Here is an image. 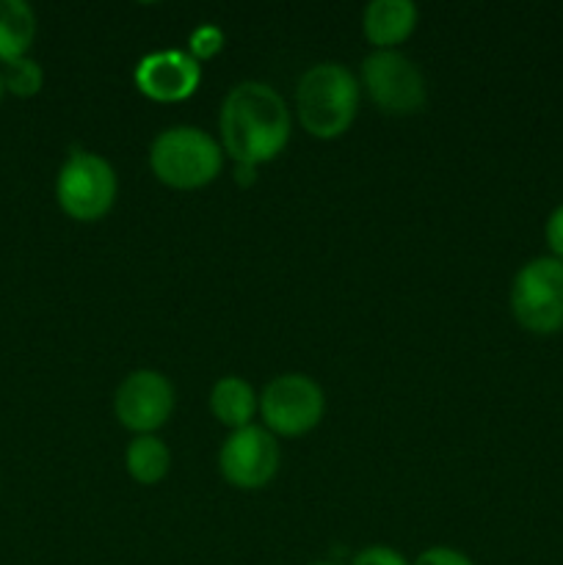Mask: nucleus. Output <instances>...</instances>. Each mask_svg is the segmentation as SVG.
<instances>
[{"label": "nucleus", "instance_id": "nucleus-22", "mask_svg": "<svg viewBox=\"0 0 563 565\" xmlns=\"http://www.w3.org/2000/svg\"><path fill=\"white\" fill-rule=\"evenodd\" d=\"M309 565H334V563H309Z\"/></svg>", "mask_w": 563, "mask_h": 565}, {"label": "nucleus", "instance_id": "nucleus-5", "mask_svg": "<svg viewBox=\"0 0 563 565\" xmlns=\"http://www.w3.org/2000/svg\"><path fill=\"white\" fill-rule=\"evenodd\" d=\"M116 182L114 166L86 149H72L55 177V199L61 210L77 221H97L114 207Z\"/></svg>", "mask_w": 563, "mask_h": 565}, {"label": "nucleus", "instance_id": "nucleus-4", "mask_svg": "<svg viewBox=\"0 0 563 565\" xmlns=\"http://www.w3.org/2000/svg\"><path fill=\"white\" fill-rule=\"evenodd\" d=\"M511 312L517 323L533 334L563 331V259L535 257L517 270Z\"/></svg>", "mask_w": 563, "mask_h": 565}, {"label": "nucleus", "instance_id": "nucleus-16", "mask_svg": "<svg viewBox=\"0 0 563 565\" xmlns=\"http://www.w3.org/2000/svg\"><path fill=\"white\" fill-rule=\"evenodd\" d=\"M221 42H224V33L215 25H202L191 33V53L193 58H210L213 53H219Z\"/></svg>", "mask_w": 563, "mask_h": 565}, {"label": "nucleus", "instance_id": "nucleus-20", "mask_svg": "<svg viewBox=\"0 0 563 565\" xmlns=\"http://www.w3.org/2000/svg\"><path fill=\"white\" fill-rule=\"evenodd\" d=\"M252 174H254V166H248V163H237V169H235V180H241V182H252Z\"/></svg>", "mask_w": 563, "mask_h": 565}, {"label": "nucleus", "instance_id": "nucleus-8", "mask_svg": "<svg viewBox=\"0 0 563 565\" xmlns=\"http://www.w3.org/2000/svg\"><path fill=\"white\" fill-rule=\"evenodd\" d=\"M219 463L221 475L237 489H263L279 469V445L268 428L246 425L226 436Z\"/></svg>", "mask_w": 563, "mask_h": 565}, {"label": "nucleus", "instance_id": "nucleus-6", "mask_svg": "<svg viewBox=\"0 0 563 565\" xmlns=\"http://www.w3.org/2000/svg\"><path fill=\"white\" fill-rule=\"evenodd\" d=\"M362 83L370 99L386 114H417L428 97L419 66L397 50L370 53L362 61Z\"/></svg>", "mask_w": 563, "mask_h": 565}, {"label": "nucleus", "instance_id": "nucleus-3", "mask_svg": "<svg viewBox=\"0 0 563 565\" xmlns=\"http://www.w3.org/2000/svg\"><path fill=\"white\" fill-rule=\"evenodd\" d=\"M221 147L210 132L193 125L166 127L149 149L155 177L171 188H202L221 171Z\"/></svg>", "mask_w": 563, "mask_h": 565}, {"label": "nucleus", "instance_id": "nucleus-13", "mask_svg": "<svg viewBox=\"0 0 563 565\" xmlns=\"http://www.w3.org/2000/svg\"><path fill=\"white\" fill-rule=\"evenodd\" d=\"M36 36V14L25 0H0V61L22 58Z\"/></svg>", "mask_w": 563, "mask_h": 565}, {"label": "nucleus", "instance_id": "nucleus-10", "mask_svg": "<svg viewBox=\"0 0 563 565\" xmlns=\"http://www.w3.org/2000/svg\"><path fill=\"white\" fill-rule=\"evenodd\" d=\"M199 77H202L199 61L182 50L149 53L136 66L138 88L160 103H177V99L191 97L199 86Z\"/></svg>", "mask_w": 563, "mask_h": 565}, {"label": "nucleus", "instance_id": "nucleus-11", "mask_svg": "<svg viewBox=\"0 0 563 565\" xmlns=\"http://www.w3.org/2000/svg\"><path fill=\"white\" fill-rule=\"evenodd\" d=\"M417 25V6L412 0H373L364 6L362 31L379 50H392Z\"/></svg>", "mask_w": 563, "mask_h": 565}, {"label": "nucleus", "instance_id": "nucleus-19", "mask_svg": "<svg viewBox=\"0 0 563 565\" xmlns=\"http://www.w3.org/2000/svg\"><path fill=\"white\" fill-rule=\"evenodd\" d=\"M544 235H546V246H550L552 257L563 259V202L557 204V207L550 213V218H546Z\"/></svg>", "mask_w": 563, "mask_h": 565}, {"label": "nucleus", "instance_id": "nucleus-2", "mask_svg": "<svg viewBox=\"0 0 563 565\" xmlns=\"http://www.w3.org/2000/svg\"><path fill=\"white\" fill-rule=\"evenodd\" d=\"M296 110L304 130L315 138H337L359 110V83L337 61L309 66L296 88Z\"/></svg>", "mask_w": 563, "mask_h": 565}, {"label": "nucleus", "instance_id": "nucleus-9", "mask_svg": "<svg viewBox=\"0 0 563 565\" xmlns=\"http://www.w3.org/2000/svg\"><path fill=\"white\" fill-rule=\"evenodd\" d=\"M114 408L125 428L138 436L152 434L174 412V386L158 370H136L116 390Z\"/></svg>", "mask_w": 563, "mask_h": 565}, {"label": "nucleus", "instance_id": "nucleus-12", "mask_svg": "<svg viewBox=\"0 0 563 565\" xmlns=\"http://www.w3.org/2000/svg\"><path fill=\"white\" fill-rule=\"evenodd\" d=\"M210 408L232 430L246 428L257 414V395L248 381L237 379V375H224L221 381H215L213 392H210Z\"/></svg>", "mask_w": 563, "mask_h": 565}, {"label": "nucleus", "instance_id": "nucleus-1", "mask_svg": "<svg viewBox=\"0 0 563 565\" xmlns=\"http://www.w3.org/2000/svg\"><path fill=\"white\" fill-rule=\"evenodd\" d=\"M290 138V110L276 88L243 81L221 105V141L237 163L274 160Z\"/></svg>", "mask_w": 563, "mask_h": 565}, {"label": "nucleus", "instance_id": "nucleus-15", "mask_svg": "<svg viewBox=\"0 0 563 565\" xmlns=\"http://www.w3.org/2000/svg\"><path fill=\"white\" fill-rule=\"evenodd\" d=\"M0 75H3L6 92L17 94V97H33V94L42 88V81H44L42 66H39L33 58H28V55L3 64Z\"/></svg>", "mask_w": 563, "mask_h": 565}, {"label": "nucleus", "instance_id": "nucleus-18", "mask_svg": "<svg viewBox=\"0 0 563 565\" xmlns=\"http://www.w3.org/2000/svg\"><path fill=\"white\" fill-rule=\"evenodd\" d=\"M414 565H475L464 552L453 550V546H431L423 555L414 561Z\"/></svg>", "mask_w": 563, "mask_h": 565}, {"label": "nucleus", "instance_id": "nucleus-17", "mask_svg": "<svg viewBox=\"0 0 563 565\" xmlns=\"http://www.w3.org/2000/svg\"><path fill=\"white\" fill-rule=\"evenodd\" d=\"M351 565H408V561L392 546H364Z\"/></svg>", "mask_w": 563, "mask_h": 565}, {"label": "nucleus", "instance_id": "nucleus-21", "mask_svg": "<svg viewBox=\"0 0 563 565\" xmlns=\"http://www.w3.org/2000/svg\"><path fill=\"white\" fill-rule=\"evenodd\" d=\"M3 92H6V86H3V75H0V97H3Z\"/></svg>", "mask_w": 563, "mask_h": 565}, {"label": "nucleus", "instance_id": "nucleus-7", "mask_svg": "<svg viewBox=\"0 0 563 565\" xmlns=\"http://www.w3.org/2000/svg\"><path fill=\"white\" fill-rule=\"evenodd\" d=\"M323 390L301 373L276 375L259 397L265 425L279 436H301L312 430L323 417Z\"/></svg>", "mask_w": 563, "mask_h": 565}, {"label": "nucleus", "instance_id": "nucleus-14", "mask_svg": "<svg viewBox=\"0 0 563 565\" xmlns=\"http://www.w3.org/2000/svg\"><path fill=\"white\" fill-rule=\"evenodd\" d=\"M125 463H127V472H130L138 483L152 486L169 475L171 452L158 436L144 434L130 441V447H127L125 452Z\"/></svg>", "mask_w": 563, "mask_h": 565}]
</instances>
